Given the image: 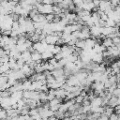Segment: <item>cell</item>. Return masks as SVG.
Listing matches in <instances>:
<instances>
[{
    "label": "cell",
    "instance_id": "cell-12",
    "mask_svg": "<svg viewBox=\"0 0 120 120\" xmlns=\"http://www.w3.org/2000/svg\"><path fill=\"white\" fill-rule=\"evenodd\" d=\"M53 18H54V14H52V13L45 15V19H46V21H47L48 22H52L53 21Z\"/></svg>",
    "mask_w": 120,
    "mask_h": 120
},
{
    "label": "cell",
    "instance_id": "cell-13",
    "mask_svg": "<svg viewBox=\"0 0 120 120\" xmlns=\"http://www.w3.org/2000/svg\"><path fill=\"white\" fill-rule=\"evenodd\" d=\"M112 96H114V97H116V98H120V88L116 87V88L114 89L113 93H112Z\"/></svg>",
    "mask_w": 120,
    "mask_h": 120
},
{
    "label": "cell",
    "instance_id": "cell-11",
    "mask_svg": "<svg viewBox=\"0 0 120 120\" xmlns=\"http://www.w3.org/2000/svg\"><path fill=\"white\" fill-rule=\"evenodd\" d=\"M83 99H84V98H83L82 96L79 95V96H77V97L74 98V101H75V103H77V104H82V101H83Z\"/></svg>",
    "mask_w": 120,
    "mask_h": 120
},
{
    "label": "cell",
    "instance_id": "cell-3",
    "mask_svg": "<svg viewBox=\"0 0 120 120\" xmlns=\"http://www.w3.org/2000/svg\"><path fill=\"white\" fill-rule=\"evenodd\" d=\"M90 105H91V107H100V106H102V98L95 97L90 101Z\"/></svg>",
    "mask_w": 120,
    "mask_h": 120
},
{
    "label": "cell",
    "instance_id": "cell-17",
    "mask_svg": "<svg viewBox=\"0 0 120 120\" xmlns=\"http://www.w3.org/2000/svg\"><path fill=\"white\" fill-rule=\"evenodd\" d=\"M114 63H115V65H116V66H117V67L120 68V59H119V60H116Z\"/></svg>",
    "mask_w": 120,
    "mask_h": 120
},
{
    "label": "cell",
    "instance_id": "cell-9",
    "mask_svg": "<svg viewBox=\"0 0 120 120\" xmlns=\"http://www.w3.org/2000/svg\"><path fill=\"white\" fill-rule=\"evenodd\" d=\"M115 22L113 20H111V19H108L106 21V26L107 27H115Z\"/></svg>",
    "mask_w": 120,
    "mask_h": 120
},
{
    "label": "cell",
    "instance_id": "cell-18",
    "mask_svg": "<svg viewBox=\"0 0 120 120\" xmlns=\"http://www.w3.org/2000/svg\"><path fill=\"white\" fill-rule=\"evenodd\" d=\"M61 2H62V0H54V3H56V4H59Z\"/></svg>",
    "mask_w": 120,
    "mask_h": 120
},
{
    "label": "cell",
    "instance_id": "cell-6",
    "mask_svg": "<svg viewBox=\"0 0 120 120\" xmlns=\"http://www.w3.org/2000/svg\"><path fill=\"white\" fill-rule=\"evenodd\" d=\"M102 45H103L106 49H108V48H110V47H112L113 44H112V38H108V37H105V38H103V40H102Z\"/></svg>",
    "mask_w": 120,
    "mask_h": 120
},
{
    "label": "cell",
    "instance_id": "cell-15",
    "mask_svg": "<svg viewBox=\"0 0 120 120\" xmlns=\"http://www.w3.org/2000/svg\"><path fill=\"white\" fill-rule=\"evenodd\" d=\"M97 120H109V117H108L107 115H105V114L101 113V114L98 117V119H97Z\"/></svg>",
    "mask_w": 120,
    "mask_h": 120
},
{
    "label": "cell",
    "instance_id": "cell-2",
    "mask_svg": "<svg viewBox=\"0 0 120 120\" xmlns=\"http://www.w3.org/2000/svg\"><path fill=\"white\" fill-rule=\"evenodd\" d=\"M66 83L68 86H80V82H79V80L74 75H70L66 80Z\"/></svg>",
    "mask_w": 120,
    "mask_h": 120
},
{
    "label": "cell",
    "instance_id": "cell-7",
    "mask_svg": "<svg viewBox=\"0 0 120 120\" xmlns=\"http://www.w3.org/2000/svg\"><path fill=\"white\" fill-rule=\"evenodd\" d=\"M53 57V54H52V52H47V51H45L44 52H42L41 53V58H42V60L44 61V60H50L51 58H52Z\"/></svg>",
    "mask_w": 120,
    "mask_h": 120
},
{
    "label": "cell",
    "instance_id": "cell-21",
    "mask_svg": "<svg viewBox=\"0 0 120 120\" xmlns=\"http://www.w3.org/2000/svg\"><path fill=\"white\" fill-rule=\"evenodd\" d=\"M0 65H1V63H0Z\"/></svg>",
    "mask_w": 120,
    "mask_h": 120
},
{
    "label": "cell",
    "instance_id": "cell-8",
    "mask_svg": "<svg viewBox=\"0 0 120 120\" xmlns=\"http://www.w3.org/2000/svg\"><path fill=\"white\" fill-rule=\"evenodd\" d=\"M114 112V108H112V107H110V106H106V107H104V111H103V114H105V115H107L108 117L112 114V113H113Z\"/></svg>",
    "mask_w": 120,
    "mask_h": 120
},
{
    "label": "cell",
    "instance_id": "cell-10",
    "mask_svg": "<svg viewBox=\"0 0 120 120\" xmlns=\"http://www.w3.org/2000/svg\"><path fill=\"white\" fill-rule=\"evenodd\" d=\"M112 44H113V46H116V47H119V46H120V38H119V37L112 38Z\"/></svg>",
    "mask_w": 120,
    "mask_h": 120
},
{
    "label": "cell",
    "instance_id": "cell-16",
    "mask_svg": "<svg viewBox=\"0 0 120 120\" xmlns=\"http://www.w3.org/2000/svg\"><path fill=\"white\" fill-rule=\"evenodd\" d=\"M42 4H45V5H52V4H54V0H42Z\"/></svg>",
    "mask_w": 120,
    "mask_h": 120
},
{
    "label": "cell",
    "instance_id": "cell-19",
    "mask_svg": "<svg viewBox=\"0 0 120 120\" xmlns=\"http://www.w3.org/2000/svg\"><path fill=\"white\" fill-rule=\"evenodd\" d=\"M118 37H119V38H120V32H119V35H118Z\"/></svg>",
    "mask_w": 120,
    "mask_h": 120
},
{
    "label": "cell",
    "instance_id": "cell-4",
    "mask_svg": "<svg viewBox=\"0 0 120 120\" xmlns=\"http://www.w3.org/2000/svg\"><path fill=\"white\" fill-rule=\"evenodd\" d=\"M31 60L36 62V63H40L42 61V58H41V53L40 52H38L36 51L32 52H31Z\"/></svg>",
    "mask_w": 120,
    "mask_h": 120
},
{
    "label": "cell",
    "instance_id": "cell-1",
    "mask_svg": "<svg viewBox=\"0 0 120 120\" xmlns=\"http://www.w3.org/2000/svg\"><path fill=\"white\" fill-rule=\"evenodd\" d=\"M100 11L104 12V13H107L109 10H111L112 8V5L110 3L109 0H101L100 3H99V6L98 8Z\"/></svg>",
    "mask_w": 120,
    "mask_h": 120
},
{
    "label": "cell",
    "instance_id": "cell-5",
    "mask_svg": "<svg viewBox=\"0 0 120 120\" xmlns=\"http://www.w3.org/2000/svg\"><path fill=\"white\" fill-rule=\"evenodd\" d=\"M103 60H104V57L102 53H95L91 58V61H93L96 64H101L103 63Z\"/></svg>",
    "mask_w": 120,
    "mask_h": 120
},
{
    "label": "cell",
    "instance_id": "cell-20",
    "mask_svg": "<svg viewBox=\"0 0 120 120\" xmlns=\"http://www.w3.org/2000/svg\"><path fill=\"white\" fill-rule=\"evenodd\" d=\"M119 56H120V50H119Z\"/></svg>",
    "mask_w": 120,
    "mask_h": 120
},
{
    "label": "cell",
    "instance_id": "cell-14",
    "mask_svg": "<svg viewBox=\"0 0 120 120\" xmlns=\"http://www.w3.org/2000/svg\"><path fill=\"white\" fill-rule=\"evenodd\" d=\"M109 120H118V114L113 112L109 116Z\"/></svg>",
    "mask_w": 120,
    "mask_h": 120
}]
</instances>
